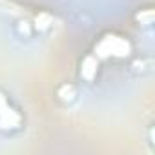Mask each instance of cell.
I'll use <instances>...</instances> for the list:
<instances>
[{
	"instance_id": "6da1fadb",
	"label": "cell",
	"mask_w": 155,
	"mask_h": 155,
	"mask_svg": "<svg viewBox=\"0 0 155 155\" xmlns=\"http://www.w3.org/2000/svg\"><path fill=\"white\" fill-rule=\"evenodd\" d=\"M131 51L130 42L124 37L119 35H106L99 40V44L95 46V57H128V53Z\"/></svg>"
},
{
	"instance_id": "7a4b0ae2",
	"label": "cell",
	"mask_w": 155,
	"mask_h": 155,
	"mask_svg": "<svg viewBox=\"0 0 155 155\" xmlns=\"http://www.w3.org/2000/svg\"><path fill=\"white\" fill-rule=\"evenodd\" d=\"M22 128V115L9 104V99L4 91H0V130L17 131Z\"/></svg>"
},
{
	"instance_id": "3957f363",
	"label": "cell",
	"mask_w": 155,
	"mask_h": 155,
	"mask_svg": "<svg viewBox=\"0 0 155 155\" xmlns=\"http://www.w3.org/2000/svg\"><path fill=\"white\" fill-rule=\"evenodd\" d=\"M97 69H99V60L95 55H86L82 64H81V77L84 81L91 82L95 79V75H97Z\"/></svg>"
},
{
	"instance_id": "277c9868",
	"label": "cell",
	"mask_w": 155,
	"mask_h": 155,
	"mask_svg": "<svg viewBox=\"0 0 155 155\" xmlns=\"http://www.w3.org/2000/svg\"><path fill=\"white\" fill-rule=\"evenodd\" d=\"M57 95H58V99H60L62 102H73L75 97H77V90H75V86H71V84H62V86L58 88Z\"/></svg>"
},
{
	"instance_id": "5b68a950",
	"label": "cell",
	"mask_w": 155,
	"mask_h": 155,
	"mask_svg": "<svg viewBox=\"0 0 155 155\" xmlns=\"http://www.w3.org/2000/svg\"><path fill=\"white\" fill-rule=\"evenodd\" d=\"M49 26H51V15H49V13H40V15H37V18H35V29L44 31V29H48Z\"/></svg>"
},
{
	"instance_id": "8992f818",
	"label": "cell",
	"mask_w": 155,
	"mask_h": 155,
	"mask_svg": "<svg viewBox=\"0 0 155 155\" xmlns=\"http://www.w3.org/2000/svg\"><path fill=\"white\" fill-rule=\"evenodd\" d=\"M18 31H20L22 35L29 37V35H31V31H33V28H31V24H29L28 20H20V22H18Z\"/></svg>"
}]
</instances>
